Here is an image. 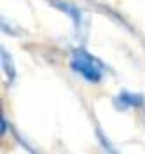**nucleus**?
<instances>
[{"mask_svg": "<svg viewBox=\"0 0 145 154\" xmlns=\"http://www.w3.org/2000/svg\"><path fill=\"white\" fill-rule=\"evenodd\" d=\"M70 67L87 82H100L103 79V65L82 48L74 49L70 58Z\"/></svg>", "mask_w": 145, "mask_h": 154, "instance_id": "f257e3e1", "label": "nucleus"}, {"mask_svg": "<svg viewBox=\"0 0 145 154\" xmlns=\"http://www.w3.org/2000/svg\"><path fill=\"white\" fill-rule=\"evenodd\" d=\"M114 105L121 110L126 109H133V107L143 105V96L140 93H131V91H121L119 95L114 98Z\"/></svg>", "mask_w": 145, "mask_h": 154, "instance_id": "f03ea898", "label": "nucleus"}, {"mask_svg": "<svg viewBox=\"0 0 145 154\" xmlns=\"http://www.w3.org/2000/svg\"><path fill=\"white\" fill-rule=\"evenodd\" d=\"M51 4H53L56 9L63 11L67 16H70V19H72V23H74L75 28H80V26H82V12L79 11V7L68 4V2H63V0H51Z\"/></svg>", "mask_w": 145, "mask_h": 154, "instance_id": "7ed1b4c3", "label": "nucleus"}, {"mask_svg": "<svg viewBox=\"0 0 145 154\" xmlns=\"http://www.w3.org/2000/svg\"><path fill=\"white\" fill-rule=\"evenodd\" d=\"M0 54H2V68L5 72L7 82H12L16 79V68H14V63H12V58H11V54H7L5 48H2Z\"/></svg>", "mask_w": 145, "mask_h": 154, "instance_id": "20e7f679", "label": "nucleus"}, {"mask_svg": "<svg viewBox=\"0 0 145 154\" xmlns=\"http://www.w3.org/2000/svg\"><path fill=\"white\" fill-rule=\"evenodd\" d=\"M96 137H98V140H100V145H101V151H103V154H119V152L116 151V149L112 147L110 140L107 138L105 133H103V131H101L100 128L96 130Z\"/></svg>", "mask_w": 145, "mask_h": 154, "instance_id": "39448f33", "label": "nucleus"}]
</instances>
